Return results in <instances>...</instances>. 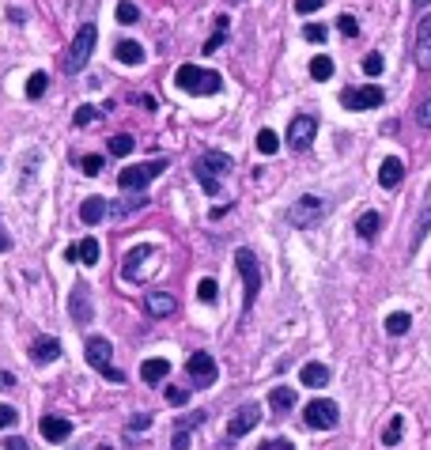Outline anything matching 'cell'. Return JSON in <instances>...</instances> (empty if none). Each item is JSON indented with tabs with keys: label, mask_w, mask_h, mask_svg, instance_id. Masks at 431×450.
Returning a JSON list of instances; mask_svg holds the SVG:
<instances>
[{
	"label": "cell",
	"mask_w": 431,
	"mask_h": 450,
	"mask_svg": "<svg viewBox=\"0 0 431 450\" xmlns=\"http://www.w3.org/2000/svg\"><path fill=\"white\" fill-rule=\"evenodd\" d=\"M227 171H235V159L223 155V152H204V155L193 163V178L201 182V190L209 193V197L220 193V178L227 174Z\"/></svg>",
	"instance_id": "1"
},
{
	"label": "cell",
	"mask_w": 431,
	"mask_h": 450,
	"mask_svg": "<svg viewBox=\"0 0 431 450\" xmlns=\"http://www.w3.org/2000/svg\"><path fill=\"white\" fill-rule=\"evenodd\" d=\"M174 83L185 91V95H216L223 87V76L212 69H197V64H178Z\"/></svg>",
	"instance_id": "2"
},
{
	"label": "cell",
	"mask_w": 431,
	"mask_h": 450,
	"mask_svg": "<svg viewBox=\"0 0 431 450\" xmlns=\"http://www.w3.org/2000/svg\"><path fill=\"white\" fill-rule=\"evenodd\" d=\"M235 269H239V276H242V292H246V299H242V307H254L257 303V292H261V265H257V258H254V250H235Z\"/></svg>",
	"instance_id": "3"
},
{
	"label": "cell",
	"mask_w": 431,
	"mask_h": 450,
	"mask_svg": "<svg viewBox=\"0 0 431 450\" xmlns=\"http://www.w3.org/2000/svg\"><path fill=\"white\" fill-rule=\"evenodd\" d=\"M95 42H99V27H95V23H83L80 31H76V42H72V50L64 53V72H80L83 64H87L91 50H95Z\"/></svg>",
	"instance_id": "4"
},
{
	"label": "cell",
	"mask_w": 431,
	"mask_h": 450,
	"mask_svg": "<svg viewBox=\"0 0 431 450\" xmlns=\"http://www.w3.org/2000/svg\"><path fill=\"white\" fill-rule=\"evenodd\" d=\"M330 212V201H322V197H314V193H306V197H299V201L288 209V223L292 227H314L322 216Z\"/></svg>",
	"instance_id": "5"
},
{
	"label": "cell",
	"mask_w": 431,
	"mask_h": 450,
	"mask_svg": "<svg viewBox=\"0 0 431 450\" xmlns=\"http://www.w3.org/2000/svg\"><path fill=\"white\" fill-rule=\"evenodd\" d=\"M167 171V159H152V163H136V167H125V171L118 174V185L121 190H144L148 182H155L159 174Z\"/></svg>",
	"instance_id": "6"
},
{
	"label": "cell",
	"mask_w": 431,
	"mask_h": 450,
	"mask_svg": "<svg viewBox=\"0 0 431 450\" xmlns=\"http://www.w3.org/2000/svg\"><path fill=\"white\" fill-rule=\"evenodd\" d=\"M110 356H114V344H110L106 337H91V341H87V363H91V367L102 371L110 382H125V374L110 363Z\"/></svg>",
	"instance_id": "7"
},
{
	"label": "cell",
	"mask_w": 431,
	"mask_h": 450,
	"mask_svg": "<svg viewBox=\"0 0 431 450\" xmlns=\"http://www.w3.org/2000/svg\"><path fill=\"white\" fill-rule=\"evenodd\" d=\"M303 420L314 431H333L337 424H341V409H337L330 398H318V401H311V405L303 409Z\"/></svg>",
	"instance_id": "8"
},
{
	"label": "cell",
	"mask_w": 431,
	"mask_h": 450,
	"mask_svg": "<svg viewBox=\"0 0 431 450\" xmlns=\"http://www.w3.org/2000/svg\"><path fill=\"white\" fill-rule=\"evenodd\" d=\"M386 102V95H382V87H344L341 91V106L344 110H374Z\"/></svg>",
	"instance_id": "9"
},
{
	"label": "cell",
	"mask_w": 431,
	"mask_h": 450,
	"mask_svg": "<svg viewBox=\"0 0 431 450\" xmlns=\"http://www.w3.org/2000/svg\"><path fill=\"white\" fill-rule=\"evenodd\" d=\"M314 133H318V118L299 114V118H292V125H288V144H292L295 152H306V148L314 144Z\"/></svg>",
	"instance_id": "10"
},
{
	"label": "cell",
	"mask_w": 431,
	"mask_h": 450,
	"mask_svg": "<svg viewBox=\"0 0 431 450\" xmlns=\"http://www.w3.org/2000/svg\"><path fill=\"white\" fill-rule=\"evenodd\" d=\"M185 374L193 379V386H212L220 367H216V360L209 352H193L190 360H185Z\"/></svg>",
	"instance_id": "11"
},
{
	"label": "cell",
	"mask_w": 431,
	"mask_h": 450,
	"mask_svg": "<svg viewBox=\"0 0 431 450\" xmlns=\"http://www.w3.org/2000/svg\"><path fill=\"white\" fill-rule=\"evenodd\" d=\"M257 424H261V409L257 405H242L235 416L227 420V435L239 439V435H246V431H254Z\"/></svg>",
	"instance_id": "12"
},
{
	"label": "cell",
	"mask_w": 431,
	"mask_h": 450,
	"mask_svg": "<svg viewBox=\"0 0 431 450\" xmlns=\"http://www.w3.org/2000/svg\"><path fill=\"white\" fill-rule=\"evenodd\" d=\"M416 69L420 72H431V15H424L420 20V27H416Z\"/></svg>",
	"instance_id": "13"
},
{
	"label": "cell",
	"mask_w": 431,
	"mask_h": 450,
	"mask_svg": "<svg viewBox=\"0 0 431 450\" xmlns=\"http://www.w3.org/2000/svg\"><path fill=\"white\" fill-rule=\"evenodd\" d=\"M148 261H155V250H152V246H133V250L125 254V265H121V273H125L129 280H140V276H144V265H148Z\"/></svg>",
	"instance_id": "14"
},
{
	"label": "cell",
	"mask_w": 431,
	"mask_h": 450,
	"mask_svg": "<svg viewBox=\"0 0 431 450\" xmlns=\"http://www.w3.org/2000/svg\"><path fill=\"white\" fill-rule=\"evenodd\" d=\"M38 431H42L45 443H64V439L72 435V420H64V416H42L38 420Z\"/></svg>",
	"instance_id": "15"
},
{
	"label": "cell",
	"mask_w": 431,
	"mask_h": 450,
	"mask_svg": "<svg viewBox=\"0 0 431 450\" xmlns=\"http://www.w3.org/2000/svg\"><path fill=\"white\" fill-rule=\"evenodd\" d=\"M69 311H72V318L76 322H91V314H95V307H91V292L83 284H76L69 292Z\"/></svg>",
	"instance_id": "16"
},
{
	"label": "cell",
	"mask_w": 431,
	"mask_h": 450,
	"mask_svg": "<svg viewBox=\"0 0 431 450\" xmlns=\"http://www.w3.org/2000/svg\"><path fill=\"white\" fill-rule=\"evenodd\" d=\"M99 254H102L99 239H83V242H76V246L64 250V261H83V265H95Z\"/></svg>",
	"instance_id": "17"
},
{
	"label": "cell",
	"mask_w": 431,
	"mask_h": 450,
	"mask_svg": "<svg viewBox=\"0 0 431 450\" xmlns=\"http://www.w3.org/2000/svg\"><path fill=\"white\" fill-rule=\"evenodd\" d=\"M31 356H34V363H53V360H61V341H57V337H34Z\"/></svg>",
	"instance_id": "18"
},
{
	"label": "cell",
	"mask_w": 431,
	"mask_h": 450,
	"mask_svg": "<svg viewBox=\"0 0 431 450\" xmlns=\"http://www.w3.org/2000/svg\"><path fill=\"white\" fill-rule=\"evenodd\" d=\"M299 382H303V386H311V390L330 386V367H325V363H306V367L299 371Z\"/></svg>",
	"instance_id": "19"
},
{
	"label": "cell",
	"mask_w": 431,
	"mask_h": 450,
	"mask_svg": "<svg viewBox=\"0 0 431 450\" xmlns=\"http://www.w3.org/2000/svg\"><path fill=\"white\" fill-rule=\"evenodd\" d=\"M405 178V163H401L397 155H390V159H382V167H379V182L386 185V190H393V185Z\"/></svg>",
	"instance_id": "20"
},
{
	"label": "cell",
	"mask_w": 431,
	"mask_h": 450,
	"mask_svg": "<svg viewBox=\"0 0 431 450\" xmlns=\"http://www.w3.org/2000/svg\"><path fill=\"white\" fill-rule=\"evenodd\" d=\"M106 212H110V201H106V197H87V201L80 204V220L87 223V227H91V223H99Z\"/></svg>",
	"instance_id": "21"
},
{
	"label": "cell",
	"mask_w": 431,
	"mask_h": 450,
	"mask_svg": "<svg viewBox=\"0 0 431 450\" xmlns=\"http://www.w3.org/2000/svg\"><path fill=\"white\" fill-rule=\"evenodd\" d=\"M174 295H167V292H152L148 295V314L152 318H167V314H174Z\"/></svg>",
	"instance_id": "22"
},
{
	"label": "cell",
	"mask_w": 431,
	"mask_h": 450,
	"mask_svg": "<svg viewBox=\"0 0 431 450\" xmlns=\"http://www.w3.org/2000/svg\"><path fill=\"white\" fill-rule=\"evenodd\" d=\"M167 374H171V363H167V360H144V367H140V379H144L148 386L163 382Z\"/></svg>",
	"instance_id": "23"
},
{
	"label": "cell",
	"mask_w": 431,
	"mask_h": 450,
	"mask_svg": "<svg viewBox=\"0 0 431 450\" xmlns=\"http://www.w3.org/2000/svg\"><path fill=\"white\" fill-rule=\"evenodd\" d=\"M269 405H273V412L295 409V390H292V386H276L273 393H269Z\"/></svg>",
	"instance_id": "24"
},
{
	"label": "cell",
	"mask_w": 431,
	"mask_h": 450,
	"mask_svg": "<svg viewBox=\"0 0 431 450\" xmlns=\"http://www.w3.org/2000/svg\"><path fill=\"white\" fill-rule=\"evenodd\" d=\"M379 227H382V216L379 212H363L360 220H355V231H360V239H367V242L379 235Z\"/></svg>",
	"instance_id": "25"
},
{
	"label": "cell",
	"mask_w": 431,
	"mask_h": 450,
	"mask_svg": "<svg viewBox=\"0 0 431 450\" xmlns=\"http://www.w3.org/2000/svg\"><path fill=\"white\" fill-rule=\"evenodd\" d=\"M114 57L121 64H140V61H144V50H140L136 42H118L114 45Z\"/></svg>",
	"instance_id": "26"
},
{
	"label": "cell",
	"mask_w": 431,
	"mask_h": 450,
	"mask_svg": "<svg viewBox=\"0 0 431 450\" xmlns=\"http://www.w3.org/2000/svg\"><path fill=\"white\" fill-rule=\"evenodd\" d=\"M114 15H118V23H125V27H133L140 20V8L133 4V0H118V8H114Z\"/></svg>",
	"instance_id": "27"
},
{
	"label": "cell",
	"mask_w": 431,
	"mask_h": 450,
	"mask_svg": "<svg viewBox=\"0 0 431 450\" xmlns=\"http://www.w3.org/2000/svg\"><path fill=\"white\" fill-rule=\"evenodd\" d=\"M409 325H412V318H409L405 311H397V314H390V318H386V333H390V337L409 333Z\"/></svg>",
	"instance_id": "28"
},
{
	"label": "cell",
	"mask_w": 431,
	"mask_h": 450,
	"mask_svg": "<svg viewBox=\"0 0 431 450\" xmlns=\"http://www.w3.org/2000/svg\"><path fill=\"white\" fill-rule=\"evenodd\" d=\"M401 431H405V416H393L390 424H386V431H382V443H386V447H397V443H401Z\"/></svg>",
	"instance_id": "29"
},
{
	"label": "cell",
	"mask_w": 431,
	"mask_h": 450,
	"mask_svg": "<svg viewBox=\"0 0 431 450\" xmlns=\"http://www.w3.org/2000/svg\"><path fill=\"white\" fill-rule=\"evenodd\" d=\"M276 148H280V136L273 133V129H261L257 133V152L261 155H276Z\"/></svg>",
	"instance_id": "30"
},
{
	"label": "cell",
	"mask_w": 431,
	"mask_h": 450,
	"mask_svg": "<svg viewBox=\"0 0 431 450\" xmlns=\"http://www.w3.org/2000/svg\"><path fill=\"white\" fill-rule=\"evenodd\" d=\"M223 38H227V15H220V20H216V34L204 42V53H216L223 45Z\"/></svg>",
	"instance_id": "31"
},
{
	"label": "cell",
	"mask_w": 431,
	"mask_h": 450,
	"mask_svg": "<svg viewBox=\"0 0 431 450\" xmlns=\"http://www.w3.org/2000/svg\"><path fill=\"white\" fill-rule=\"evenodd\" d=\"M45 87H50V76H45V72H34V76L27 80V99H42Z\"/></svg>",
	"instance_id": "32"
},
{
	"label": "cell",
	"mask_w": 431,
	"mask_h": 450,
	"mask_svg": "<svg viewBox=\"0 0 431 450\" xmlns=\"http://www.w3.org/2000/svg\"><path fill=\"white\" fill-rule=\"evenodd\" d=\"M133 144H136V140L133 136H129V133H118V136H110V155H129V152H133Z\"/></svg>",
	"instance_id": "33"
},
{
	"label": "cell",
	"mask_w": 431,
	"mask_h": 450,
	"mask_svg": "<svg viewBox=\"0 0 431 450\" xmlns=\"http://www.w3.org/2000/svg\"><path fill=\"white\" fill-rule=\"evenodd\" d=\"M311 76H314V80H330V76H333V61L325 57V53H318V57L311 61Z\"/></svg>",
	"instance_id": "34"
},
{
	"label": "cell",
	"mask_w": 431,
	"mask_h": 450,
	"mask_svg": "<svg viewBox=\"0 0 431 450\" xmlns=\"http://www.w3.org/2000/svg\"><path fill=\"white\" fill-rule=\"evenodd\" d=\"M216 295H220V288H216V280H209V276H204L201 284H197V299H201V303H216Z\"/></svg>",
	"instance_id": "35"
},
{
	"label": "cell",
	"mask_w": 431,
	"mask_h": 450,
	"mask_svg": "<svg viewBox=\"0 0 431 450\" xmlns=\"http://www.w3.org/2000/svg\"><path fill=\"white\" fill-rule=\"evenodd\" d=\"M382 69H386L382 53H367V57H363V72H367V76H382Z\"/></svg>",
	"instance_id": "36"
},
{
	"label": "cell",
	"mask_w": 431,
	"mask_h": 450,
	"mask_svg": "<svg viewBox=\"0 0 431 450\" xmlns=\"http://www.w3.org/2000/svg\"><path fill=\"white\" fill-rule=\"evenodd\" d=\"M337 31H341L344 38H355V34H360V23H355V15H341V20H337Z\"/></svg>",
	"instance_id": "37"
},
{
	"label": "cell",
	"mask_w": 431,
	"mask_h": 450,
	"mask_svg": "<svg viewBox=\"0 0 431 450\" xmlns=\"http://www.w3.org/2000/svg\"><path fill=\"white\" fill-rule=\"evenodd\" d=\"M303 38L306 42H325V27L322 23H306L303 27Z\"/></svg>",
	"instance_id": "38"
},
{
	"label": "cell",
	"mask_w": 431,
	"mask_h": 450,
	"mask_svg": "<svg viewBox=\"0 0 431 450\" xmlns=\"http://www.w3.org/2000/svg\"><path fill=\"white\" fill-rule=\"evenodd\" d=\"M95 118H99V110H95V106H80V110H76V118H72V121H76V125L83 129V125H91Z\"/></svg>",
	"instance_id": "39"
},
{
	"label": "cell",
	"mask_w": 431,
	"mask_h": 450,
	"mask_svg": "<svg viewBox=\"0 0 431 450\" xmlns=\"http://www.w3.org/2000/svg\"><path fill=\"white\" fill-rule=\"evenodd\" d=\"M167 401H171V405H185V401H190V390H182V386H167Z\"/></svg>",
	"instance_id": "40"
},
{
	"label": "cell",
	"mask_w": 431,
	"mask_h": 450,
	"mask_svg": "<svg viewBox=\"0 0 431 450\" xmlns=\"http://www.w3.org/2000/svg\"><path fill=\"white\" fill-rule=\"evenodd\" d=\"M416 121H420L424 129H431V95H428V99L416 106Z\"/></svg>",
	"instance_id": "41"
},
{
	"label": "cell",
	"mask_w": 431,
	"mask_h": 450,
	"mask_svg": "<svg viewBox=\"0 0 431 450\" xmlns=\"http://www.w3.org/2000/svg\"><path fill=\"white\" fill-rule=\"evenodd\" d=\"M83 174H91V178L102 174V155H87V159H83Z\"/></svg>",
	"instance_id": "42"
},
{
	"label": "cell",
	"mask_w": 431,
	"mask_h": 450,
	"mask_svg": "<svg viewBox=\"0 0 431 450\" xmlns=\"http://www.w3.org/2000/svg\"><path fill=\"white\" fill-rule=\"evenodd\" d=\"M171 450H190V431H185V428H178V431H174Z\"/></svg>",
	"instance_id": "43"
},
{
	"label": "cell",
	"mask_w": 431,
	"mask_h": 450,
	"mask_svg": "<svg viewBox=\"0 0 431 450\" xmlns=\"http://www.w3.org/2000/svg\"><path fill=\"white\" fill-rule=\"evenodd\" d=\"M322 4H325V0H295V12H299V15H311V12H318Z\"/></svg>",
	"instance_id": "44"
},
{
	"label": "cell",
	"mask_w": 431,
	"mask_h": 450,
	"mask_svg": "<svg viewBox=\"0 0 431 450\" xmlns=\"http://www.w3.org/2000/svg\"><path fill=\"white\" fill-rule=\"evenodd\" d=\"M15 420H20V412H15L12 405H0V428H12Z\"/></svg>",
	"instance_id": "45"
},
{
	"label": "cell",
	"mask_w": 431,
	"mask_h": 450,
	"mask_svg": "<svg viewBox=\"0 0 431 450\" xmlns=\"http://www.w3.org/2000/svg\"><path fill=\"white\" fill-rule=\"evenodd\" d=\"M129 428H133V431H144V428H152V412H136V416L129 420Z\"/></svg>",
	"instance_id": "46"
},
{
	"label": "cell",
	"mask_w": 431,
	"mask_h": 450,
	"mask_svg": "<svg viewBox=\"0 0 431 450\" xmlns=\"http://www.w3.org/2000/svg\"><path fill=\"white\" fill-rule=\"evenodd\" d=\"M257 450H295V447L288 443V439H265V443H261Z\"/></svg>",
	"instance_id": "47"
},
{
	"label": "cell",
	"mask_w": 431,
	"mask_h": 450,
	"mask_svg": "<svg viewBox=\"0 0 431 450\" xmlns=\"http://www.w3.org/2000/svg\"><path fill=\"white\" fill-rule=\"evenodd\" d=\"M12 386H15V374L0 371V390H12Z\"/></svg>",
	"instance_id": "48"
},
{
	"label": "cell",
	"mask_w": 431,
	"mask_h": 450,
	"mask_svg": "<svg viewBox=\"0 0 431 450\" xmlns=\"http://www.w3.org/2000/svg\"><path fill=\"white\" fill-rule=\"evenodd\" d=\"M4 447H8V450H27V439H20V435H12V439H8Z\"/></svg>",
	"instance_id": "49"
},
{
	"label": "cell",
	"mask_w": 431,
	"mask_h": 450,
	"mask_svg": "<svg viewBox=\"0 0 431 450\" xmlns=\"http://www.w3.org/2000/svg\"><path fill=\"white\" fill-rule=\"evenodd\" d=\"M8 246H12V239H8L4 231H0V250H8Z\"/></svg>",
	"instance_id": "50"
},
{
	"label": "cell",
	"mask_w": 431,
	"mask_h": 450,
	"mask_svg": "<svg viewBox=\"0 0 431 450\" xmlns=\"http://www.w3.org/2000/svg\"><path fill=\"white\" fill-rule=\"evenodd\" d=\"M416 4H431V0H416Z\"/></svg>",
	"instance_id": "51"
}]
</instances>
